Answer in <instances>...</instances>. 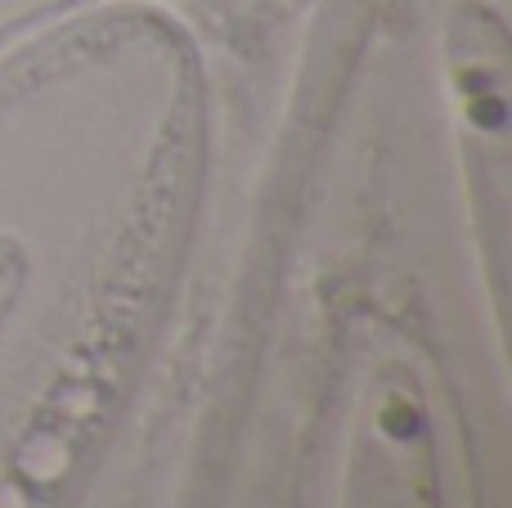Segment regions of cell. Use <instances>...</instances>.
<instances>
[{
	"label": "cell",
	"instance_id": "1",
	"mask_svg": "<svg viewBox=\"0 0 512 508\" xmlns=\"http://www.w3.org/2000/svg\"><path fill=\"white\" fill-rule=\"evenodd\" d=\"M337 508H445L432 396L405 356L373 360L360 378L342 441Z\"/></svg>",
	"mask_w": 512,
	"mask_h": 508
},
{
	"label": "cell",
	"instance_id": "2",
	"mask_svg": "<svg viewBox=\"0 0 512 508\" xmlns=\"http://www.w3.org/2000/svg\"><path fill=\"white\" fill-rule=\"evenodd\" d=\"M445 77L468 167L477 234L490 252V284H504L508 230V41L504 23L486 5H459L445 23Z\"/></svg>",
	"mask_w": 512,
	"mask_h": 508
},
{
	"label": "cell",
	"instance_id": "3",
	"mask_svg": "<svg viewBox=\"0 0 512 508\" xmlns=\"http://www.w3.org/2000/svg\"><path fill=\"white\" fill-rule=\"evenodd\" d=\"M27 279H32V252H27L23 234L0 230V338L14 324L18 302L27 293Z\"/></svg>",
	"mask_w": 512,
	"mask_h": 508
}]
</instances>
